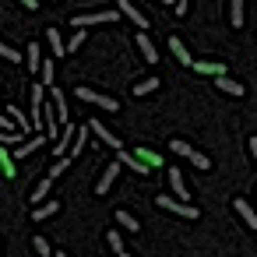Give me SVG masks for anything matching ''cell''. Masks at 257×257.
Masks as SVG:
<instances>
[{"instance_id":"cell-1","label":"cell","mask_w":257,"mask_h":257,"mask_svg":"<svg viewBox=\"0 0 257 257\" xmlns=\"http://www.w3.org/2000/svg\"><path fill=\"white\" fill-rule=\"evenodd\" d=\"M106 22L113 25V22H116V11H88V15H74V18H71V25H74L78 32H85L88 25H106Z\"/></svg>"},{"instance_id":"cell-2","label":"cell","mask_w":257,"mask_h":257,"mask_svg":"<svg viewBox=\"0 0 257 257\" xmlns=\"http://www.w3.org/2000/svg\"><path fill=\"white\" fill-rule=\"evenodd\" d=\"M78 99H85V102H92V106H99V109H109V113L120 109V102H116L113 95H102V92H95V88H88V85H78Z\"/></svg>"},{"instance_id":"cell-3","label":"cell","mask_w":257,"mask_h":257,"mask_svg":"<svg viewBox=\"0 0 257 257\" xmlns=\"http://www.w3.org/2000/svg\"><path fill=\"white\" fill-rule=\"evenodd\" d=\"M155 204L166 208V211H173V215H183V218H197V215H201L194 204H187V201H180V197H169V194H159Z\"/></svg>"},{"instance_id":"cell-4","label":"cell","mask_w":257,"mask_h":257,"mask_svg":"<svg viewBox=\"0 0 257 257\" xmlns=\"http://www.w3.org/2000/svg\"><path fill=\"white\" fill-rule=\"evenodd\" d=\"M74 138H78V127H74V123H67V127H64V134H60V141L53 145L57 159H71V155H67V145H74Z\"/></svg>"},{"instance_id":"cell-5","label":"cell","mask_w":257,"mask_h":257,"mask_svg":"<svg viewBox=\"0 0 257 257\" xmlns=\"http://www.w3.org/2000/svg\"><path fill=\"white\" fill-rule=\"evenodd\" d=\"M169 169V187H173V194L180 197V201H187L190 204V190H187V183H183V173L180 169H173V166H166Z\"/></svg>"},{"instance_id":"cell-6","label":"cell","mask_w":257,"mask_h":257,"mask_svg":"<svg viewBox=\"0 0 257 257\" xmlns=\"http://www.w3.org/2000/svg\"><path fill=\"white\" fill-rule=\"evenodd\" d=\"M232 208L239 211V218H243L250 229H257V208H250V201H246V197H232Z\"/></svg>"},{"instance_id":"cell-7","label":"cell","mask_w":257,"mask_h":257,"mask_svg":"<svg viewBox=\"0 0 257 257\" xmlns=\"http://www.w3.org/2000/svg\"><path fill=\"white\" fill-rule=\"evenodd\" d=\"M138 50H141V60H145V64H155V60H159V50H155V43L148 39V32H138Z\"/></svg>"},{"instance_id":"cell-8","label":"cell","mask_w":257,"mask_h":257,"mask_svg":"<svg viewBox=\"0 0 257 257\" xmlns=\"http://www.w3.org/2000/svg\"><path fill=\"white\" fill-rule=\"evenodd\" d=\"M88 131H92V134H95V138H102V141H106V145H109V148H116V152H123V141H120V138H116V134H109V131H106V127H102V123H99V120H92V123H88Z\"/></svg>"},{"instance_id":"cell-9","label":"cell","mask_w":257,"mask_h":257,"mask_svg":"<svg viewBox=\"0 0 257 257\" xmlns=\"http://www.w3.org/2000/svg\"><path fill=\"white\" fill-rule=\"evenodd\" d=\"M194 71H197V74H211L215 81H218V78H225V64H218V60H197V64H194Z\"/></svg>"},{"instance_id":"cell-10","label":"cell","mask_w":257,"mask_h":257,"mask_svg":"<svg viewBox=\"0 0 257 257\" xmlns=\"http://www.w3.org/2000/svg\"><path fill=\"white\" fill-rule=\"evenodd\" d=\"M116 162H120V166H131L138 176H148V173H152V169H148V166H145L138 155H131V152H116Z\"/></svg>"},{"instance_id":"cell-11","label":"cell","mask_w":257,"mask_h":257,"mask_svg":"<svg viewBox=\"0 0 257 257\" xmlns=\"http://www.w3.org/2000/svg\"><path fill=\"white\" fill-rule=\"evenodd\" d=\"M120 15H127V18H131V22H134V25H138L141 32L148 29V18H145V15H141V11H138V8L131 4V0H120Z\"/></svg>"},{"instance_id":"cell-12","label":"cell","mask_w":257,"mask_h":257,"mask_svg":"<svg viewBox=\"0 0 257 257\" xmlns=\"http://www.w3.org/2000/svg\"><path fill=\"white\" fill-rule=\"evenodd\" d=\"M169 53H173V57H176V60L183 64V67H194V57L187 53V46H183V43H180L176 36H169Z\"/></svg>"},{"instance_id":"cell-13","label":"cell","mask_w":257,"mask_h":257,"mask_svg":"<svg viewBox=\"0 0 257 257\" xmlns=\"http://www.w3.org/2000/svg\"><path fill=\"white\" fill-rule=\"evenodd\" d=\"M116 173H120V162H109V166L102 169V176H99V183H95V194H106V190H109V183L116 180Z\"/></svg>"},{"instance_id":"cell-14","label":"cell","mask_w":257,"mask_h":257,"mask_svg":"<svg viewBox=\"0 0 257 257\" xmlns=\"http://www.w3.org/2000/svg\"><path fill=\"white\" fill-rule=\"evenodd\" d=\"M46 39H50V46H53V57H67V43L60 39V29H46Z\"/></svg>"},{"instance_id":"cell-15","label":"cell","mask_w":257,"mask_h":257,"mask_svg":"<svg viewBox=\"0 0 257 257\" xmlns=\"http://www.w3.org/2000/svg\"><path fill=\"white\" fill-rule=\"evenodd\" d=\"M25 64H29V71H39V74H43V64H46V60H43V53H39L36 43H29V50H25Z\"/></svg>"},{"instance_id":"cell-16","label":"cell","mask_w":257,"mask_h":257,"mask_svg":"<svg viewBox=\"0 0 257 257\" xmlns=\"http://www.w3.org/2000/svg\"><path fill=\"white\" fill-rule=\"evenodd\" d=\"M215 85H218V92H225V95H243V92H246V88H243L239 81H232V78H218Z\"/></svg>"},{"instance_id":"cell-17","label":"cell","mask_w":257,"mask_h":257,"mask_svg":"<svg viewBox=\"0 0 257 257\" xmlns=\"http://www.w3.org/2000/svg\"><path fill=\"white\" fill-rule=\"evenodd\" d=\"M43 141H46V138H39V134H36V138H29L25 145H18V148H15V159H25V155H32V152H36Z\"/></svg>"},{"instance_id":"cell-18","label":"cell","mask_w":257,"mask_h":257,"mask_svg":"<svg viewBox=\"0 0 257 257\" xmlns=\"http://www.w3.org/2000/svg\"><path fill=\"white\" fill-rule=\"evenodd\" d=\"M57 211H60V201H46V204H39V208L32 211V218L43 222V218H50V215H57Z\"/></svg>"},{"instance_id":"cell-19","label":"cell","mask_w":257,"mask_h":257,"mask_svg":"<svg viewBox=\"0 0 257 257\" xmlns=\"http://www.w3.org/2000/svg\"><path fill=\"white\" fill-rule=\"evenodd\" d=\"M229 25L243 29V0H232V4H229Z\"/></svg>"},{"instance_id":"cell-20","label":"cell","mask_w":257,"mask_h":257,"mask_svg":"<svg viewBox=\"0 0 257 257\" xmlns=\"http://www.w3.org/2000/svg\"><path fill=\"white\" fill-rule=\"evenodd\" d=\"M50 183H53V180H43V183H36V190H32V197H29V201H32L36 208H39V204H46V194H50Z\"/></svg>"},{"instance_id":"cell-21","label":"cell","mask_w":257,"mask_h":257,"mask_svg":"<svg viewBox=\"0 0 257 257\" xmlns=\"http://www.w3.org/2000/svg\"><path fill=\"white\" fill-rule=\"evenodd\" d=\"M116 222H120V225H123L127 232H138V229H141V222H138V218H134L131 211H123V208L116 211Z\"/></svg>"},{"instance_id":"cell-22","label":"cell","mask_w":257,"mask_h":257,"mask_svg":"<svg viewBox=\"0 0 257 257\" xmlns=\"http://www.w3.org/2000/svg\"><path fill=\"white\" fill-rule=\"evenodd\" d=\"M88 134H92V131H88V123H85V127H78V138H74V145H71V159H74V155H81V148H85Z\"/></svg>"},{"instance_id":"cell-23","label":"cell","mask_w":257,"mask_h":257,"mask_svg":"<svg viewBox=\"0 0 257 257\" xmlns=\"http://www.w3.org/2000/svg\"><path fill=\"white\" fill-rule=\"evenodd\" d=\"M67 166H71V159H57V162H50V169H46V180H57V176H64V173H67Z\"/></svg>"},{"instance_id":"cell-24","label":"cell","mask_w":257,"mask_h":257,"mask_svg":"<svg viewBox=\"0 0 257 257\" xmlns=\"http://www.w3.org/2000/svg\"><path fill=\"white\" fill-rule=\"evenodd\" d=\"M0 57H4V60H11V64H22V60H25V57H22V53H18L11 43H4V39H0Z\"/></svg>"},{"instance_id":"cell-25","label":"cell","mask_w":257,"mask_h":257,"mask_svg":"<svg viewBox=\"0 0 257 257\" xmlns=\"http://www.w3.org/2000/svg\"><path fill=\"white\" fill-rule=\"evenodd\" d=\"M159 85H162L159 78H145V81H138V85H134V95H148V92H155Z\"/></svg>"},{"instance_id":"cell-26","label":"cell","mask_w":257,"mask_h":257,"mask_svg":"<svg viewBox=\"0 0 257 257\" xmlns=\"http://www.w3.org/2000/svg\"><path fill=\"white\" fill-rule=\"evenodd\" d=\"M106 239H109V250H113L116 257H123V253H127V250H123V239H120V232H116V229H109V232H106Z\"/></svg>"},{"instance_id":"cell-27","label":"cell","mask_w":257,"mask_h":257,"mask_svg":"<svg viewBox=\"0 0 257 257\" xmlns=\"http://www.w3.org/2000/svg\"><path fill=\"white\" fill-rule=\"evenodd\" d=\"M0 173H4V176H15L18 169H15V155H8L4 148H0Z\"/></svg>"},{"instance_id":"cell-28","label":"cell","mask_w":257,"mask_h":257,"mask_svg":"<svg viewBox=\"0 0 257 257\" xmlns=\"http://www.w3.org/2000/svg\"><path fill=\"white\" fill-rule=\"evenodd\" d=\"M15 141H22V145H25L29 138H25L22 131H0V145H15Z\"/></svg>"},{"instance_id":"cell-29","label":"cell","mask_w":257,"mask_h":257,"mask_svg":"<svg viewBox=\"0 0 257 257\" xmlns=\"http://www.w3.org/2000/svg\"><path fill=\"white\" fill-rule=\"evenodd\" d=\"M187 159H190V162H194V166H197V169H211V159H208V155H204V152H197V148H194V152H190V155H187Z\"/></svg>"},{"instance_id":"cell-30","label":"cell","mask_w":257,"mask_h":257,"mask_svg":"<svg viewBox=\"0 0 257 257\" xmlns=\"http://www.w3.org/2000/svg\"><path fill=\"white\" fill-rule=\"evenodd\" d=\"M138 159H141L148 169H152V166H159V155H155V152H148V148H138Z\"/></svg>"},{"instance_id":"cell-31","label":"cell","mask_w":257,"mask_h":257,"mask_svg":"<svg viewBox=\"0 0 257 257\" xmlns=\"http://www.w3.org/2000/svg\"><path fill=\"white\" fill-rule=\"evenodd\" d=\"M43 85H46V88H57V85H53V60L43 64Z\"/></svg>"},{"instance_id":"cell-32","label":"cell","mask_w":257,"mask_h":257,"mask_svg":"<svg viewBox=\"0 0 257 257\" xmlns=\"http://www.w3.org/2000/svg\"><path fill=\"white\" fill-rule=\"evenodd\" d=\"M32 246H36V253H39V257H50V253H53V250H50V243H46L43 236H36V239H32Z\"/></svg>"},{"instance_id":"cell-33","label":"cell","mask_w":257,"mask_h":257,"mask_svg":"<svg viewBox=\"0 0 257 257\" xmlns=\"http://www.w3.org/2000/svg\"><path fill=\"white\" fill-rule=\"evenodd\" d=\"M81 43H85V32H74V36L67 39V53H74V50H78Z\"/></svg>"},{"instance_id":"cell-34","label":"cell","mask_w":257,"mask_h":257,"mask_svg":"<svg viewBox=\"0 0 257 257\" xmlns=\"http://www.w3.org/2000/svg\"><path fill=\"white\" fill-rule=\"evenodd\" d=\"M169 148H173L176 155H190V152H194V148H190L187 141H169Z\"/></svg>"},{"instance_id":"cell-35","label":"cell","mask_w":257,"mask_h":257,"mask_svg":"<svg viewBox=\"0 0 257 257\" xmlns=\"http://www.w3.org/2000/svg\"><path fill=\"white\" fill-rule=\"evenodd\" d=\"M246 148H250V159H253V166H257V138H250Z\"/></svg>"},{"instance_id":"cell-36","label":"cell","mask_w":257,"mask_h":257,"mask_svg":"<svg viewBox=\"0 0 257 257\" xmlns=\"http://www.w3.org/2000/svg\"><path fill=\"white\" fill-rule=\"evenodd\" d=\"M57 257H67V253H64V250H57Z\"/></svg>"},{"instance_id":"cell-37","label":"cell","mask_w":257,"mask_h":257,"mask_svg":"<svg viewBox=\"0 0 257 257\" xmlns=\"http://www.w3.org/2000/svg\"><path fill=\"white\" fill-rule=\"evenodd\" d=\"M123 257H134V253H123Z\"/></svg>"}]
</instances>
